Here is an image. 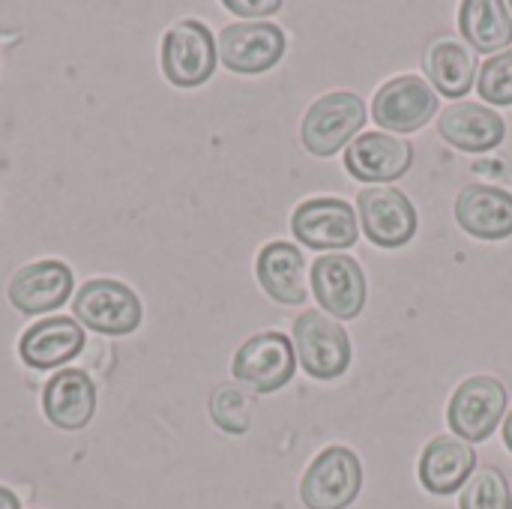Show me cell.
<instances>
[{"instance_id":"obj_1","label":"cell","mask_w":512,"mask_h":509,"mask_svg":"<svg viewBox=\"0 0 512 509\" xmlns=\"http://www.w3.org/2000/svg\"><path fill=\"white\" fill-rule=\"evenodd\" d=\"M294 351L303 372L315 381L342 378L351 366V339L345 327L318 309H309L294 324Z\"/></svg>"},{"instance_id":"obj_2","label":"cell","mask_w":512,"mask_h":509,"mask_svg":"<svg viewBox=\"0 0 512 509\" xmlns=\"http://www.w3.org/2000/svg\"><path fill=\"white\" fill-rule=\"evenodd\" d=\"M363 489V465L348 447L321 450L300 483V501L306 509H348Z\"/></svg>"},{"instance_id":"obj_3","label":"cell","mask_w":512,"mask_h":509,"mask_svg":"<svg viewBox=\"0 0 512 509\" xmlns=\"http://www.w3.org/2000/svg\"><path fill=\"white\" fill-rule=\"evenodd\" d=\"M363 126H366V102L357 93L339 90L312 102V108L303 117L300 138L312 156L327 159L339 153L348 141H354Z\"/></svg>"},{"instance_id":"obj_4","label":"cell","mask_w":512,"mask_h":509,"mask_svg":"<svg viewBox=\"0 0 512 509\" xmlns=\"http://www.w3.org/2000/svg\"><path fill=\"white\" fill-rule=\"evenodd\" d=\"M219 48L210 27L198 18L177 21L162 39V72L174 87H201L213 78Z\"/></svg>"},{"instance_id":"obj_5","label":"cell","mask_w":512,"mask_h":509,"mask_svg":"<svg viewBox=\"0 0 512 509\" xmlns=\"http://www.w3.org/2000/svg\"><path fill=\"white\" fill-rule=\"evenodd\" d=\"M72 312L81 327L105 333V336H126L141 327L144 306L138 294L117 282V279H93L87 282L72 303Z\"/></svg>"},{"instance_id":"obj_6","label":"cell","mask_w":512,"mask_h":509,"mask_svg":"<svg viewBox=\"0 0 512 509\" xmlns=\"http://www.w3.org/2000/svg\"><path fill=\"white\" fill-rule=\"evenodd\" d=\"M507 411V387L492 375L468 378L450 399L447 423L465 444L489 441Z\"/></svg>"},{"instance_id":"obj_7","label":"cell","mask_w":512,"mask_h":509,"mask_svg":"<svg viewBox=\"0 0 512 509\" xmlns=\"http://www.w3.org/2000/svg\"><path fill=\"white\" fill-rule=\"evenodd\" d=\"M231 372L240 384L252 387L255 393H276L282 390L297 372V351L285 333H258L240 345L234 354Z\"/></svg>"},{"instance_id":"obj_8","label":"cell","mask_w":512,"mask_h":509,"mask_svg":"<svg viewBox=\"0 0 512 509\" xmlns=\"http://www.w3.org/2000/svg\"><path fill=\"white\" fill-rule=\"evenodd\" d=\"M363 234L381 249L408 246L417 234V207L396 186H369L357 195Z\"/></svg>"},{"instance_id":"obj_9","label":"cell","mask_w":512,"mask_h":509,"mask_svg":"<svg viewBox=\"0 0 512 509\" xmlns=\"http://www.w3.org/2000/svg\"><path fill=\"white\" fill-rule=\"evenodd\" d=\"M438 111V93L420 75H396L390 78L372 102V120L396 135H408L423 129Z\"/></svg>"},{"instance_id":"obj_10","label":"cell","mask_w":512,"mask_h":509,"mask_svg":"<svg viewBox=\"0 0 512 509\" xmlns=\"http://www.w3.org/2000/svg\"><path fill=\"white\" fill-rule=\"evenodd\" d=\"M219 60L237 75H258L273 69L285 54V30L273 21L228 24L219 39Z\"/></svg>"},{"instance_id":"obj_11","label":"cell","mask_w":512,"mask_h":509,"mask_svg":"<svg viewBox=\"0 0 512 509\" xmlns=\"http://www.w3.org/2000/svg\"><path fill=\"white\" fill-rule=\"evenodd\" d=\"M294 237L309 249H351L357 243L360 225L357 213L342 198H312L303 201L291 216Z\"/></svg>"},{"instance_id":"obj_12","label":"cell","mask_w":512,"mask_h":509,"mask_svg":"<svg viewBox=\"0 0 512 509\" xmlns=\"http://www.w3.org/2000/svg\"><path fill=\"white\" fill-rule=\"evenodd\" d=\"M312 288L321 309L342 321L357 318L369 297L363 267L351 255H339V252L318 255V261L312 264Z\"/></svg>"},{"instance_id":"obj_13","label":"cell","mask_w":512,"mask_h":509,"mask_svg":"<svg viewBox=\"0 0 512 509\" xmlns=\"http://www.w3.org/2000/svg\"><path fill=\"white\" fill-rule=\"evenodd\" d=\"M414 147L411 141L387 132L357 135L345 150V168L360 183H393L411 171Z\"/></svg>"},{"instance_id":"obj_14","label":"cell","mask_w":512,"mask_h":509,"mask_svg":"<svg viewBox=\"0 0 512 509\" xmlns=\"http://www.w3.org/2000/svg\"><path fill=\"white\" fill-rule=\"evenodd\" d=\"M75 276L63 261H36L9 282V303L24 315H45L69 303Z\"/></svg>"},{"instance_id":"obj_15","label":"cell","mask_w":512,"mask_h":509,"mask_svg":"<svg viewBox=\"0 0 512 509\" xmlns=\"http://www.w3.org/2000/svg\"><path fill=\"white\" fill-rule=\"evenodd\" d=\"M42 414L51 426L63 432L84 429L96 414L93 378L81 369H63L51 375V381L42 390Z\"/></svg>"},{"instance_id":"obj_16","label":"cell","mask_w":512,"mask_h":509,"mask_svg":"<svg viewBox=\"0 0 512 509\" xmlns=\"http://www.w3.org/2000/svg\"><path fill=\"white\" fill-rule=\"evenodd\" d=\"M438 132L456 150L489 153L504 141L507 123L498 111H492L480 102H453L450 108L441 111Z\"/></svg>"},{"instance_id":"obj_17","label":"cell","mask_w":512,"mask_h":509,"mask_svg":"<svg viewBox=\"0 0 512 509\" xmlns=\"http://www.w3.org/2000/svg\"><path fill=\"white\" fill-rule=\"evenodd\" d=\"M477 471V453L471 444H465L456 435L432 438L429 447L420 456V483L429 495H453L465 489L471 474Z\"/></svg>"},{"instance_id":"obj_18","label":"cell","mask_w":512,"mask_h":509,"mask_svg":"<svg viewBox=\"0 0 512 509\" xmlns=\"http://www.w3.org/2000/svg\"><path fill=\"white\" fill-rule=\"evenodd\" d=\"M456 222L480 240H504L512 234V192L474 183L456 198Z\"/></svg>"},{"instance_id":"obj_19","label":"cell","mask_w":512,"mask_h":509,"mask_svg":"<svg viewBox=\"0 0 512 509\" xmlns=\"http://www.w3.org/2000/svg\"><path fill=\"white\" fill-rule=\"evenodd\" d=\"M84 348V327L69 318H45L24 330L18 342V357L30 369H57L78 357Z\"/></svg>"},{"instance_id":"obj_20","label":"cell","mask_w":512,"mask_h":509,"mask_svg":"<svg viewBox=\"0 0 512 509\" xmlns=\"http://www.w3.org/2000/svg\"><path fill=\"white\" fill-rule=\"evenodd\" d=\"M258 282L267 297H273L282 306H297L306 303L309 288H306V255L285 240L267 243L258 255L255 264Z\"/></svg>"},{"instance_id":"obj_21","label":"cell","mask_w":512,"mask_h":509,"mask_svg":"<svg viewBox=\"0 0 512 509\" xmlns=\"http://www.w3.org/2000/svg\"><path fill=\"white\" fill-rule=\"evenodd\" d=\"M465 42L480 54H501L512 42V15L504 0H465L459 6Z\"/></svg>"},{"instance_id":"obj_22","label":"cell","mask_w":512,"mask_h":509,"mask_svg":"<svg viewBox=\"0 0 512 509\" xmlns=\"http://www.w3.org/2000/svg\"><path fill=\"white\" fill-rule=\"evenodd\" d=\"M426 72H429V78L435 84V93L441 90V96L459 99L474 87L477 57L465 42L441 36L426 51Z\"/></svg>"},{"instance_id":"obj_23","label":"cell","mask_w":512,"mask_h":509,"mask_svg":"<svg viewBox=\"0 0 512 509\" xmlns=\"http://www.w3.org/2000/svg\"><path fill=\"white\" fill-rule=\"evenodd\" d=\"M459 509H512V489L495 465H483L462 489Z\"/></svg>"},{"instance_id":"obj_24","label":"cell","mask_w":512,"mask_h":509,"mask_svg":"<svg viewBox=\"0 0 512 509\" xmlns=\"http://www.w3.org/2000/svg\"><path fill=\"white\" fill-rule=\"evenodd\" d=\"M252 396L234 384H222L216 387V393L210 396V417L213 423L228 432V435H246L252 426Z\"/></svg>"},{"instance_id":"obj_25","label":"cell","mask_w":512,"mask_h":509,"mask_svg":"<svg viewBox=\"0 0 512 509\" xmlns=\"http://www.w3.org/2000/svg\"><path fill=\"white\" fill-rule=\"evenodd\" d=\"M477 90L489 105H512V48L483 63Z\"/></svg>"},{"instance_id":"obj_26","label":"cell","mask_w":512,"mask_h":509,"mask_svg":"<svg viewBox=\"0 0 512 509\" xmlns=\"http://www.w3.org/2000/svg\"><path fill=\"white\" fill-rule=\"evenodd\" d=\"M225 9H231L234 15H246V18H258V15H273L282 9V0H225Z\"/></svg>"},{"instance_id":"obj_27","label":"cell","mask_w":512,"mask_h":509,"mask_svg":"<svg viewBox=\"0 0 512 509\" xmlns=\"http://www.w3.org/2000/svg\"><path fill=\"white\" fill-rule=\"evenodd\" d=\"M0 509H21L18 495H15V492H9V489H3V486H0Z\"/></svg>"},{"instance_id":"obj_28","label":"cell","mask_w":512,"mask_h":509,"mask_svg":"<svg viewBox=\"0 0 512 509\" xmlns=\"http://www.w3.org/2000/svg\"><path fill=\"white\" fill-rule=\"evenodd\" d=\"M504 444H507V450L512 453V411L507 414V420H504Z\"/></svg>"},{"instance_id":"obj_29","label":"cell","mask_w":512,"mask_h":509,"mask_svg":"<svg viewBox=\"0 0 512 509\" xmlns=\"http://www.w3.org/2000/svg\"><path fill=\"white\" fill-rule=\"evenodd\" d=\"M507 9H510V12H512V3H507Z\"/></svg>"}]
</instances>
